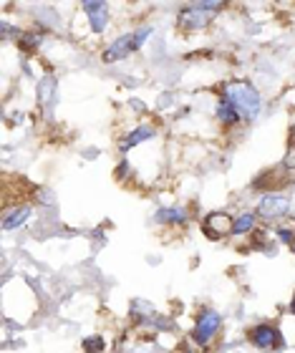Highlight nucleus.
Here are the masks:
<instances>
[{"mask_svg": "<svg viewBox=\"0 0 295 353\" xmlns=\"http://www.w3.org/2000/svg\"><path fill=\"white\" fill-rule=\"evenodd\" d=\"M156 220L167 222V225H179V222L187 220V212L179 210V207H174V210H159V212H156Z\"/></svg>", "mask_w": 295, "mask_h": 353, "instance_id": "9b49d317", "label": "nucleus"}, {"mask_svg": "<svg viewBox=\"0 0 295 353\" xmlns=\"http://www.w3.org/2000/svg\"><path fill=\"white\" fill-rule=\"evenodd\" d=\"M134 51H139V46H136V38L134 36H121V38H116L114 43L106 48V53H103V61H119V59H126L129 53H134Z\"/></svg>", "mask_w": 295, "mask_h": 353, "instance_id": "423d86ee", "label": "nucleus"}, {"mask_svg": "<svg viewBox=\"0 0 295 353\" xmlns=\"http://www.w3.org/2000/svg\"><path fill=\"white\" fill-rule=\"evenodd\" d=\"M217 119H220L222 124H235V121H240V117H237L235 106L222 96L220 103H217Z\"/></svg>", "mask_w": 295, "mask_h": 353, "instance_id": "9d476101", "label": "nucleus"}, {"mask_svg": "<svg viewBox=\"0 0 295 353\" xmlns=\"http://www.w3.org/2000/svg\"><path fill=\"white\" fill-rule=\"evenodd\" d=\"M252 225H255V214H250V212L240 214V217L235 220V225H232V235H245V232H250Z\"/></svg>", "mask_w": 295, "mask_h": 353, "instance_id": "f8f14e48", "label": "nucleus"}, {"mask_svg": "<svg viewBox=\"0 0 295 353\" xmlns=\"http://www.w3.org/2000/svg\"><path fill=\"white\" fill-rule=\"evenodd\" d=\"M210 8H220V3H199V6L182 10V13H179V26L185 30H197V28H202V26H207L214 13Z\"/></svg>", "mask_w": 295, "mask_h": 353, "instance_id": "f03ea898", "label": "nucleus"}, {"mask_svg": "<svg viewBox=\"0 0 295 353\" xmlns=\"http://www.w3.org/2000/svg\"><path fill=\"white\" fill-rule=\"evenodd\" d=\"M220 325H222L220 313L217 310H205L197 318V325H194V341H197L199 346H207L214 339V333L220 331Z\"/></svg>", "mask_w": 295, "mask_h": 353, "instance_id": "7ed1b4c3", "label": "nucleus"}, {"mask_svg": "<svg viewBox=\"0 0 295 353\" xmlns=\"http://www.w3.org/2000/svg\"><path fill=\"white\" fill-rule=\"evenodd\" d=\"M103 348V341L99 336H91V339L83 341V351L86 353H99Z\"/></svg>", "mask_w": 295, "mask_h": 353, "instance_id": "4468645a", "label": "nucleus"}, {"mask_svg": "<svg viewBox=\"0 0 295 353\" xmlns=\"http://www.w3.org/2000/svg\"><path fill=\"white\" fill-rule=\"evenodd\" d=\"M149 33H152V28H141V33H134V38H136V46L144 43V41L149 38Z\"/></svg>", "mask_w": 295, "mask_h": 353, "instance_id": "dca6fc26", "label": "nucleus"}, {"mask_svg": "<svg viewBox=\"0 0 295 353\" xmlns=\"http://www.w3.org/2000/svg\"><path fill=\"white\" fill-rule=\"evenodd\" d=\"M288 199L281 197V194H265V197L258 202V214L265 217V220H275V217H283L288 212Z\"/></svg>", "mask_w": 295, "mask_h": 353, "instance_id": "39448f33", "label": "nucleus"}, {"mask_svg": "<svg viewBox=\"0 0 295 353\" xmlns=\"http://www.w3.org/2000/svg\"><path fill=\"white\" fill-rule=\"evenodd\" d=\"M278 237L281 243H293V230H278Z\"/></svg>", "mask_w": 295, "mask_h": 353, "instance_id": "2eb2a0df", "label": "nucleus"}, {"mask_svg": "<svg viewBox=\"0 0 295 353\" xmlns=\"http://www.w3.org/2000/svg\"><path fill=\"white\" fill-rule=\"evenodd\" d=\"M290 313L295 316V295H293V301H290Z\"/></svg>", "mask_w": 295, "mask_h": 353, "instance_id": "f3484780", "label": "nucleus"}, {"mask_svg": "<svg viewBox=\"0 0 295 353\" xmlns=\"http://www.w3.org/2000/svg\"><path fill=\"white\" fill-rule=\"evenodd\" d=\"M250 341L255 348H263V351H273V348L283 346V336L281 331L270 323H260L255 328H250Z\"/></svg>", "mask_w": 295, "mask_h": 353, "instance_id": "20e7f679", "label": "nucleus"}, {"mask_svg": "<svg viewBox=\"0 0 295 353\" xmlns=\"http://www.w3.org/2000/svg\"><path fill=\"white\" fill-rule=\"evenodd\" d=\"M232 225H235V222L230 220L227 214L225 212H212L210 214V217H207L205 220V232L210 237H217V235H230V232H232Z\"/></svg>", "mask_w": 295, "mask_h": 353, "instance_id": "6e6552de", "label": "nucleus"}, {"mask_svg": "<svg viewBox=\"0 0 295 353\" xmlns=\"http://www.w3.org/2000/svg\"><path fill=\"white\" fill-rule=\"evenodd\" d=\"M28 217H30V207H18V210H10V212L6 214V220H3V230L21 228Z\"/></svg>", "mask_w": 295, "mask_h": 353, "instance_id": "1a4fd4ad", "label": "nucleus"}, {"mask_svg": "<svg viewBox=\"0 0 295 353\" xmlns=\"http://www.w3.org/2000/svg\"><path fill=\"white\" fill-rule=\"evenodd\" d=\"M83 10L89 15L91 30L94 33H103L106 23H109V10H106V3H94V0H86L83 3Z\"/></svg>", "mask_w": 295, "mask_h": 353, "instance_id": "0eeeda50", "label": "nucleus"}, {"mask_svg": "<svg viewBox=\"0 0 295 353\" xmlns=\"http://www.w3.org/2000/svg\"><path fill=\"white\" fill-rule=\"evenodd\" d=\"M225 99H227L232 106H235L237 117L240 119H255L260 111V94L250 83L235 81L225 88Z\"/></svg>", "mask_w": 295, "mask_h": 353, "instance_id": "f257e3e1", "label": "nucleus"}, {"mask_svg": "<svg viewBox=\"0 0 295 353\" xmlns=\"http://www.w3.org/2000/svg\"><path fill=\"white\" fill-rule=\"evenodd\" d=\"M154 137V129L152 126H139V129H134V134L126 139V147H134V144H139L144 139H152Z\"/></svg>", "mask_w": 295, "mask_h": 353, "instance_id": "ddd939ff", "label": "nucleus"}]
</instances>
